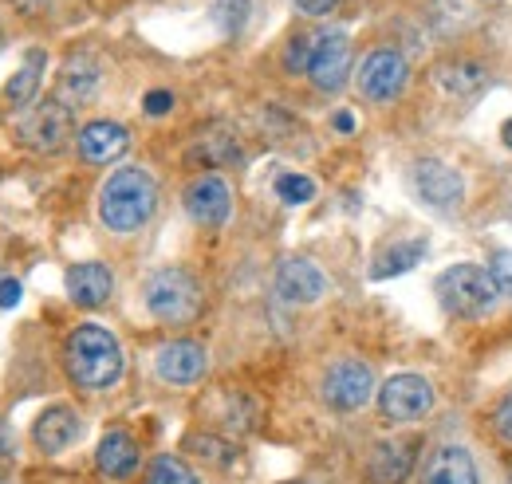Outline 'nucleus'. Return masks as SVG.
Segmentation results:
<instances>
[{"instance_id":"obj_1","label":"nucleus","mask_w":512,"mask_h":484,"mask_svg":"<svg viewBox=\"0 0 512 484\" xmlns=\"http://www.w3.org/2000/svg\"><path fill=\"white\" fill-rule=\"evenodd\" d=\"M64 366L71 374V382L79 390H111L123 370H127V359H123V343L99 327V323H79L71 335H67V347H64Z\"/></svg>"},{"instance_id":"obj_2","label":"nucleus","mask_w":512,"mask_h":484,"mask_svg":"<svg viewBox=\"0 0 512 484\" xmlns=\"http://www.w3.org/2000/svg\"><path fill=\"white\" fill-rule=\"evenodd\" d=\"M158 209V182L142 166L115 170L99 189V217L111 233H138Z\"/></svg>"},{"instance_id":"obj_3","label":"nucleus","mask_w":512,"mask_h":484,"mask_svg":"<svg viewBox=\"0 0 512 484\" xmlns=\"http://www.w3.org/2000/svg\"><path fill=\"white\" fill-rule=\"evenodd\" d=\"M434 292H438V303L457 319H481L501 303V292H497L489 268H481V264H449L438 276Z\"/></svg>"},{"instance_id":"obj_4","label":"nucleus","mask_w":512,"mask_h":484,"mask_svg":"<svg viewBox=\"0 0 512 484\" xmlns=\"http://www.w3.org/2000/svg\"><path fill=\"white\" fill-rule=\"evenodd\" d=\"M142 303L158 323H190L201 311V284L193 280L186 268L170 264L146 276L142 284Z\"/></svg>"},{"instance_id":"obj_5","label":"nucleus","mask_w":512,"mask_h":484,"mask_svg":"<svg viewBox=\"0 0 512 484\" xmlns=\"http://www.w3.org/2000/svg\"><path fill=\"white\" fill-rule=\"evenodd\" d=\"M320 394L331 410L355 414V410H363L379 394L375 370H371V363H363V359H339V363L327 366V374H323L320 382Z\"/></svg>"},{"instance_id":"obj_6","label":"nucleus","mask_w":512,"mask_h":484,"mask_svg":"<svg viewBox=\"0 0 512 484\" xmlns=\"http://www.w3.org/2000/svg\"><path fill=\"white\" fill-rule=\"evenodd\" d=\"M438 406V390L422 374H394L379 386V414L390 425L422 422Z\"/></svg>"},{"instance_id":"obj_7","label":"nucleus","mask_w":512,"mask_h":484,"mask_svg":"<svg viewBox=\"0 0 512 484\" xmlns=\"http://www.w3.org/2000/svg\"><path fill=\"white\" fill-rule=\"evenodd\" d=\"M16 134L28 150L36 154H56L64 150L67 138L75 134V119H71V107H64L60 99H44V103H32V111L16 122Z\"/></svg>"},{"instance_id":"obj_8","label":"nucleus","mask_w":512,"mask_h":484,"mask_svg":"<svg viewBox=\"0 0 512 484\" xmlns=\"http://www.w3.org/2000/svg\"><path fill=\"white\" fill-rule=\"evenodd\" d=\"M355 83H359V95H363V99H371V103H390V99H398V95L406 91V83H410V63H406L402 52L379 48V52H371L367 60L359 63Z\"/></svg>"},{"instance_id":"obj_9","label":"nucleus","mask_w":512,"mask_h":484,"mask_svg":"<svg viewBox=\"0 0 512 484\" xmlns=\"http://www.w3.org/2000/svg\"><path fill=\"white\" fill-rule=\"evenodd\" d=\"M410 185H414V197H418L422 205L438 209V213H453V209L465 201V178H461L453 166L438 162V158L414 162Z\"/></svg>"},{"instance_id":"obj_10","label":"nucleus","mask_w":512,"mask_h":484,"mask_svg":"<svg viewBox=\"0 0 512 484\" xmlns=\"http://www.w3.org/2000/svg\"><path fill=\"white\" fill-rule=\"evenodd\" d=\"M351 75V40L347 32H316V48H312V63H308V79L323 95L343 91Z\"/></svg>"},{"instance_id":"obj_11","label":"nucleus","mask_w":512,"mask_h":484,"mask_svg":"<svg viewBox=\"0 0 512 484\" xmlns=\"http://www.w3.org/2000/svg\"><path fill=\"white\" fill-rule=\"evenodd\" d=\"M182 201H186V213H190L201 229H221L229 221V213H233V193H229L225 178H217V174L193 178L186 185V197Z\"/></svg>"},{"instance_id":"obj_12","label":"nucleus","mask_w":512,"mask_h":484,"mask_svg":"<svg viewBox=\"0 0 512 484\" xmlns=\"http://www.w3.org/2000/svg\"><path fill=\"white\" fill-rule=\"evenodd\" d=\"M209 370V355L201 343L193 339H174V343H162L158 355H154V374L170 386H193L201 382Z\"/></svg>"},{"instance_id":"obj_13","label":"nucleus","mask_w":512,"mask_h":484,"mask_svg":"<svg viewBox=\"0 0 512 484\" xmlns=\"http://www.w3.org/2000/svg\"><path fill=\"white\" fill-rule=\"evenodd\" d=\"M418 484H481L477 461L465 445H434L418 469Z\"/></svg>"},{"instance_id":"obj_14","label":"nucleus","mask_w":512,"mask_h":484,"mask_svg":"<svg viewBox=\"0 0 512 484\" xmlns=\"http://www.w3.org/2000/svg\"><path fill=\"white\" fill-rule=\"evenodd\" d=\"M418 437H390L379 441L367 457V477L371 484H406V477L414 473V461H418Z\"/></svg>"},{"instance_id":"obj_15","label":"nucleus","mask_w":512,"mask_h":484,"mask_svg":"<svg viewBox=\"0 0 512 484\" xmlns=\"http://www.w3.org/2000/svg\"><path fill=\"white\" fill-rule=\"evenodd\" d=\"M276 296L284 303H300V307L304 303H320L327 296V276H323L312 260L288 256L276 268Z\"/></svg>"},{"instance_id":"obj_16","label":"nucleus","mask_w":512,"mask_h":484,"mask_svg":"<svg viewBox=\"0 0 512 484\" xmlns=\"http://www.w3.org/2000/svg\"><path fill=\"white\" fill-rule=\"evenodd\" d=\"M75 142H79V154H83L91 166H107V162H115V158L127 154L130 134H127V126H119V122L95 119L75 134Z\"/></svg>"},{"instance_id":"obj_17","label":"nucleus","mask_w":512,"mask_h":484,"mask_svg":"<svg viewBox=\"0 0 512 484\" xmlns=\"http://www.w3.org/2000/svg\"><path fill=\"white\" fill-rule=\"evenodd\" d=\"M64 288L67 296H71V303H79V307H103V303L111 300V292H115V276H111L107 264L83 260V264H71L67 268Z\"/></svg>"},{"instance_id":"obj_18","label":"nucleus","mask_w":512,"mask_h":484,"mask_svg":"<svg viewBox=\"0 0 512 484\" xmlns=\"http://www.w3.org/2000/svg\"><path fill=\"white\" fill-rule=\"evenodd\" d=\"M79 433H83V422H79V414L71 410V406H48L36 425H32V441H36V449L40 453H64L67 445H75L79 441Z\"/></svg>"},{"instance_id":"obj_19","label":"nucleus","mask_w":512,"mask_h":484,"mask_svg":"<svg viewBox=\"0 0 512 484\" xmlns=\"http://www.w3.org/2000/svg\"><path fill=\"white\" fill-rule=\"evenodd\" d=\"M138 441L130 437L127 429H107L103 433V441H99V449H95V465H99V473L103 477H115V481H123L130 477L134 469H138Z\"/></svg>"},{"instance_id":"obj_20","label":"nucleus","mask_w":512,"mask_h":484,"mask_svg":"<svg viewBox=\"0 0 512 484\" xmlns=\"http://www.w3.org/2000/svg\"><path fill=\"white\" fill-rule=\"evenodd\" d=\"M95 91H99V63L91 56H71L60 71V95L56 99L64 107H83L95 99Z\"/></svg>"},{"instance_id":"obj_21","label":"nucleus","mask_w":512,"mask_h":484,"mask_svg":"<svg viewBox=\"0 0 512 484\" xmlns=\"http://www.w3.org/2000/svg\"><path fill=\"white\" fill-rule=\"evenodd\" d=\"M434 83L453 99H465V95H477L489 83V67L477 60H446L434 67Z\"/></svg>"},{"instance_id":"obj_22","label":"nucleus","mask_w":512,"mask_h":484,"mask_svg":"<svg viewBox=\"0 0 512 484\" xmlns=\"http://www.w3.org/2000/svg\"><path fill=\"white\" fill-rule=\"evenodd\" d=\"M44 63H48L44 52H28L24 63L16 67V75H12V79H8V87H4V103H8L12 111H24V107H32V103H36Z\"/></svg>"},{"instance_id":"obj_23","label":"nucleus","mask_w":512,"mask_h":484,"mask_svg":"<svg viewBox=\"0 0 512 484\" xmlns=\"http://www.w3.org/2000/svg\"><path fill=\"white\" fill-rule=\"evenodd\" d=\"M229 162H241V146L233 134H205L193 142L190 166H197V170H221Z\"/></svg>"},{"instance_id":"obj_24","label":"nucleus","mask_w":512,"mask_h":484,"mask_svg":"<svg viewBox=\"0 0 512 484\" xmlns=\"http://www.w3.org/2000/svg\"><path fill=\"white\" fill-rule=\"evenodd\" d=\"M426 252H430V241H398V244H390V248H383V252L375 256L371 276H375V280L402 276V272H410L414 264H422V260H426Z\"/></svg>"},{"instance_id":"obj_25","label":"nucleus","mask_w":512,"mask_h":484,"mask_svg":"<svg viewBox=\"0 0 512 484\" xmlns=\"http://www.w3.org/2000/svg\"><path fill=\"white\" fill-rule=\"evenodd\" d=\"M146 484H201V481H197V473H193L182 457L158 453L150 461V469H146Z\"/></svg>"},{"instance_id":"obj_26","label":"nucleus","mask_w":512,"mask_h":484,"mask_svg":"<svg viewBox=\"0 0 512 484\" xmlns=\"http://www.w3.org/2000/svg\"><path fill=\"white\" fill-rule=\"evenodd\" d=\"M186 449H193L201 461H213V465H233L237 461V449L229 445V441H221V437H209V433H193L190 441H186Z\"/></svg>"},{"instance_id":"obj_27","label":"nucleus","mask_w":512,"mask_h":484,"mask_svg":"<svg viewBox=\"0 0 512 484\" xmlns=\"http://www.w3.org/2000/svg\"><path fill=\"white\" fill-rule=\"evenodd\" d=\"M276 197L284 205H308L316 197V182L308 174H280L276 178Z\"/></svg>"},{"instance_id":"obj_28","label":"nucleus","mask_w":512,"mask_h":484,"mask_svg":"<svg viewBox=\"0 0 512 484\" xmlns=\"http://www.w3.org/2000/svg\"><path fill=\"white\" fill-rule=\"evenodd\" d=\"M312 48H316V36H308V32L292 36V40H288V48H284V71H288V75H308Z\"/></svg>"},{"instance_id":"obj_29","label":"nucleus","mask_w":512,"mask_h":484,"mask_svg":"<svg viewBox=\"0 0 512 484\" xmlns=\"http://www.w3.org/2000/svg\"><path fill=\"white\" fill-rule=\"evenodd\" d=\"M249 8H253L249 0H217V4H213V20L221 24V32H229V36H233V32H241V28H245Z\"/></svg>"},{"instance_id":"obj_30","label":"nucleus","mask_w":512,"mask_h":484,"mask_svg":"<svg viewBox=\"0 0 512 484\" xmlns=\"http://www.w3.org/2000/svg\"><path fill=\"white\" fill-rule=\"evenodd\" d=\"M489 276H493V284H497V292H501V300L512 303V252L509 248H497L493 256H489Z\"/></svg>"},{"instance_id":"obj_31","label":"nucleus","mask_w":512,"mask_h":484,"mask_svg":"<svg viewBox=\"0 0 512 484\" xmlns=\"http://www.w3.org/2000/svg\"><path fill=\"white\" fill-rule=\"evenodd\" d=\"M493 433L505 449H512V390L493 406Z\"/></svg>"},{"instance_id":"obj_32","label":"nucleus","mask_w":512,"mask_h":484,"mask_svg":"<svg viewBox=\"0 0 512 484\" xmlns=\"http://www.w3.org/2000/svg\"><path fill=\"white\" fill-rule=\"evenodd\" d=\"M142 111H146L150 119H162V115H170V111H174V95H170V91H146Z\"/></svg>"},{"instance_id":"obj_33","label":"nucleus","mask_w":512,"mask_h":484,"mask_svg":"<svg viewBox=\"0 0 512 484\" xmlns=\"http://www.w3.org/2000/svg\"><path fill=\"white\" fill-rule=\"evenodd\" d=\"M304 16H327V12H335L339 8V0H292Z\"/></svg>"},{"instance_id":"obj_34","label":"nucleus","mask_w":512,"mask_h":484,"mask_svg":"<svg viewBox=\"0 0 512 484\" xmlns=\"http://www.w3.org/2000/svg\"><path fill=\"white\" fill-rule=\"evenodd\" d=\"M20 303V284L16 280H0V307L8 311V307H16Z\"/></svg>"},{"instance_id":"obj_35","label":"nucleus","mask_w":512,"mask_h":484,"mask_svg":"<svg viewBox=\"0 0 512 484\" xmlns=\"http://www.w3.org/2000/svg\"><path fill=\"white\" fill-rule=\"evenodd\" d=\"M12 4H16V8L24 12V16H36V12H44V8L52 4V0H12Z\"/></svg>"},{"instance_id":"obj_36","label":"nucleus","mask_w":512,"mask_h":484,"mask_svg":"<svg viewBox=\"0 0 512 484\" xmlns=\"http://www.w3.org/2000/svg\"><path fill=\"white\" fill-rule=\"evenodd\" d=\"M335 130L351 134V130H355V119H351V115H335Z\"/></svg>"},{"instance_id":"obj_37","label":"nucleus","mask_w":512,"mask_h":484,"mask_svg":"<svg viewBox=\"0 0 512 484\" xmlns=\"http://www.w3.org/2000/svg\"><path fill=\"white\" fill-rule=\"evenodd\" d=\"M501 142H505V146L512 150V119L505 122V126H501Z\"/></svg>"}]
</instances>
